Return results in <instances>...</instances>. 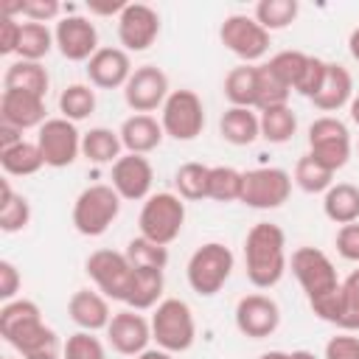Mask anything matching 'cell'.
<instances>
[{
	"mask_svg": "<svg viewBox=\"0 0 359 359\" xmlns=\"http://www.w3.org/2000/svg\"><path fill=\"white\" fill-rule=\"evenodd\" d=\"M289 266L286 258V236L272 222H258L250 227L244 238V272L255 289H272L280 283Z\"/></svg>",
	"mask_w": 359,
	"mask_h": 359,
	"instance_id": "cell-1",
	"label": "cell"
},
{
	"mask_svg": "<svg viewBox=\"0 0 359 359\" xmlns=\"http://www.w3.org/2000/svg\"><path fill=\"white\" fill-rule=\"evenodd\" d=\"M233 264H236V258H233L227 244L205 241L202 247L194 250V255L188 258V266H185V278H188L191 292H196L199 297H213L230 280Z\"/></svg>",
	"mask_w": 359,
	"mask_h": 359,
	"instance_id": "cell-2",
	"label": "cell"
},
{
	"mask_svg": "<svg viewBox=\"0 0 359 359\" xmlns=\"http://www.w3.org/2000/svg\"><path fill=\"white\" fill-rule=\"evenodd\" d=\"M118 213H121V196L115 194V188L107 182H95V185H87L76 196L70 219H73L76 233H81L87 238H98L109 230V224L118 219Z\"/></svg>",
	"mask_w": 359,
	"mask_h": 359,
	"instance_id": "cell-3",
	"label": "cell"
},
{
	"mask_svg": "<svg viewBox=\"0 0 359 359\" xmlns=\"http://www.w3.org/2000/svg\"><path fill=\"white\" fill-rule=\"evenodd\" d=\"M151 339L168 353H182L196 339V320L185 300L163 297L151 314Z\"/></svg>",
	"mask_w": 359,
	"mask_h": 359,
	"instance_id": "cell-4",
	"label": "cell"
},
{
	"mask_svg": "<svg viewBox=\"0 0 359 359\" xmlns=\"http://www.w3.org/2000/svg\"><path fill=\"white\" fill-rule=\"evenodd\" d=\"M182 224H185V199H180L171 191L151 194L143 202L140 216H137L140 236L149 241H157L163 247H168L182 233Z\"/></svg>",
	"mask_w": 359,
	"mask_h": 359,
	"instance_id": "cell-5",
	"label": "cell"
},
{
	"mask_svg": "<svg viewBox=\"0 0 359 359\" xmlns=\"http://www.w3.org/2000/svg\"><path fill=\"white\" fill-rule=\"evenodd\" d=\"M289 266H292V275L297 278L300 289L306 292L309 303L323 300L342 286L334 261L317 247H297L289 258Z\"/></svg>",
	"mask_w": 359,
	"mask_h": 359,
	"instance_id": "cell-6",
	"label": "cell"
},
{
	"mask_svg": "<svg viewBox=\"0 0 359 359\" xmlns=\"http://www.w3.org/2000/svg\"><path fill=\"white\" fill-rule=\"evenodd\" d=\"M309 154L328 171H339L351 160V132L337 115H323L309 123Z\"/></svg>",
	"mask_w": 359,
	"mask_h": 359,
	"instance_id": "cell-7",
	"label": "cell"
},
{
	"mask_svg": "<svg viewBox=\"0 0 359 359\" xmlns=\"http://www.w3.org/2000/svg\"><path fill=\"white\" fill-rule=\"evenodd\" d=\"M163 132L174 140H194L205 129V104L194 90H171L160 109Z\"/></svg>",
	"mask_w": 359,
	"mask_h": 359,
	"instance_id": "cell-8",
	"label": "cell"
},
{
	"mask_svg": "<svg viewBox=\"0 0 359 359\" xmlns=\"http://www.w3.org/2000/svg\"><path fill=\"white\" fill-rule=\"evenodd\" d=\"M292 196V174L278 165H261L244 171L241 202L255 210H275Z\"/></svg>",
	"mask_w": 359,
	"mask_h": 359,
	"instance_id": "cell-9",
	"label": "cell"
},
{
	"mask_svg": "<svg viewBox=\"0 0 359 359\" xmlns=\"http://www.w3.org/2000/svg\"><path fill=\"white\" fill-rule=\"evenodd\" d=\"M84 272L90 275V280L95 283V289L104 297L123 303L135 266L129 264L126 252H118V250H95V252L87 255Z\"/></svg>",
	"mask_w": 359,
	"mask_h": 359,
	"instance_id": "cell-10",
	"label": "cell"
},
{
	"mask_svg": "<svg viewBox=\"0 0 359 359\" xmlns=\"http://www.w3.org/2000/svg\"><path fill=\"white\" fill-rule=\"evenodd\" d=\"M219 39L244 65H255L269 50V31H264L255 22V17H247V14L224 17V22L219 25Z\"/></svg>",
	"mask_w": 359,
	"mask_h": 359,
	"instance_id": "cell-11",
	"label": "cell"
},
{
	"mask_svg": "<svg viewBox=\"0 0 359 359\" xmlns=\"http://www.w3.org/2000/svg\"><path fill=\"white\" fill-rule=\"evenodd\" d=\"M81 135L73 121L67 118H48L36 129V146L45 157V165L50 168H67L79 160L81 154Z\"/></svg>",
	"mask_w": 359,
	"mask_h": 359,
	"instance_id": "cell-12",
	"label": "cell"
},
{
	"mask_svg": "<svg viewBox=\"0 0 359 359\" xmlns=\"http://www.w3.org/2000/svg\"><path fill=\"white\" fill-rule=\"evenodd\" d=\"M168 93V76L157 65H140L123 87V101L135 115H151L154 109H163Z\"/></svg>",
	"mask_w": 359,
	"mask_h": 359,
	"instance_id": "cell-13",
	"label": "cell"
},
{
	"mask_svg": "<svg viewBox=\"0 0 359 359\" xmlns=\"http://www.w3.org/2000/svg\"><path fill=\"white\" fill-rule=\"evenodd\" d=\"M160 36V14L146 3H126L118 14V42L126 53H140Z\"/></svg>",
	"mask_w": 359,
	"mask_h": 359,
	"instance_id": "cell-14",
	"label": "cell"
},
{
	"mask_svg": "<svg viewBox=\"0 0 359 359\" xmlns=\"http://www.w3.org/2000/svg\"><path fill=\"white\" fill-rule=\"evenodd\" d=\"M151 182H154V168L146 154H121L112 163L109 171V185L115 194L126 202H146L151 196Z\"/></svg>",
	"mask_w": 359,
	"mask_h": 359,
	"instance_id": "cell-15",
	"label": "cell"
},
{
	"mask_svg": "<svg viewBox=\"0 0 359 359\" xmlns=\"http://www.w3.org/2000/svg\"><path fill=\"white\" fill-rule=\"evenodd\" d=\"M233 317H236V328L244 337H250V339H266L280 325V306L269 294L252 292V294H244L236 303V314Z\"/></svg>",
	"mask_w": 359,
	"mask_h": 359,
	"instance_id": "cell-16",
	"label": "cell"
},
{
	"mask_svg": "<svg viewBox=\"0 0 359 359\" xmlns=\"http://www.w3.org/2000/svg\"><path fill=\"white\" fill-rule=\"evenodd\" d=\"M53 39H56L59 53L67 62H90L95 56V50L101 48L98 45V28H95V22H90L81 14L62 17L56 22V28H53Z\"/></svg>",
	"mask_w": 359,
	"mask_h": 359,
	"instance_id": "cell-17",
	"label": "cell"
},
{
	"mask_svg": "<svg viewBox=\"0 0 359 359\" xmlns=\"http://www.w3.org/2000/svg\"><path fill=\"white\" fill-rule=\"evenodd\" d=\"M107 342L121 356H140L151 342V320H146L135 309L115 311L107 325Z\"/></svg>",
	"mask_w": 359,
	"mask_h": 359,
	"instance_id": "cell-18",
	"label": "cell"
},
{
	"mask_svg": "<svg viewBox=\"0 0 359 359\" xmlns=\"http://www.w3.org/2000/svg\"><path fill=\"white\" fill-rule=\"evenodd\" d=\"M132 59L123 48H98L87 62V79L98 90H123L132 76Z\"/></svg>",
	"mask_w": 359,
	"mask_h": 359,
	"instance_id": "cell-19",
	"label": "cell"
},
{
	"mask_svg": "<svg viewBox=\"0 0 359 359\" xmlns=\"http://www.w3.org/2000/svg\"><path fill=\"white\" fill-rule=\"evenodd\" d=\"M45 98L22 93V90H3L0 95V123H8L20 132L25 129H39L45 118Z\"/></svg>",
	"mask_w": 359,
	"mask_h": 359,
	"instance_id": "cell-20",
	"label": "cell"
},
{
	"mask_svg": "<svg viewBox=\"0 0 359 359\" xmlns=\"http://www.w3.org/2000/svg\"><path fill=\"white\" fill-rule=\"evenodd\" d=\"M67 314L79 325V331H107L112 311H109V297H104L98 289H79L67 300Z\"/></svg>",
	"mask_w": 359,
	"mask_h": 359,
	"instance_id": "cell-21",
	"label": "cell"
},
{
	"mask_svg": "<svg viewBox=\"0 0 359 359\" xmlns=\"http://www.w3.org/2000/svg\"><path fill=\"white\" fill-rule=\"evenodd\" d=\"M351 98H353V79H351L348 67L339 65V62H328L323 87H320V93L311 98V104H314L320 112H339L342 107L351 104Z\"/></svg>",
	"mask_w": 359,
	"mask_h": 359,
	"instance_id": "cell-22",
	"label": "cell"
},
{
	"mask_svg": "<svg viewBox=\"0 0 359 359\" xmlns=\"http://www.w3.org/2000/svg\"><path fill=\"white\" fill-rule=\"evenodd\" d=\"M118 135H121V143H123V149H126L129 154H149V151H154V149L163 143V137H165L163 123H160L154 115H129V118L121 123Z\"/></svg>",
	"mask_w": 359,
	"mask_h": 359,
	"instance_id": "cell-23",
	"label": "cell"
},
{
	"mask_svg": "<svg viewBox=\"0 0 359 359\" xmlns=\"http://www.w3.org/2000/svg\"><path fill=\"white\" fill-rule=\"evenodd\" d=\"M39 323H42V311L28 297H14V300L3 303V309H0V337L8 345Z\"/></svg>",
	"mask_w": 359,
	"mask_h": 359,
	"instance_id": "cell-24",
	"label": "cell"
},
{
	"mask_svg": "<svg viewBox=\"0 0 359 359\" xmlns=\"http://www.w3.org/2000/svg\"><path fill=\"white\" fill-rule=\"evenodd\" d=\"M219 135L230 146H250L261 137V121L247 107H227L219 118Z\"/></svg>",
	"mask_w": 359,
	"mask_h": 359,
	"instance_id": "cell-25",
	"label": "cell"
},
{
	"mask_svg": "<svg viewBox=\"0 0 359 359\" xmlns=\"http://www.w3.org/2000/svg\"><path fill=\"white\" fill-rule=\"evenodd\" d=\"M163 289H165L163 269H135L123 303L126 309H135V311L154 309L163 300Z\"/></svg>",
	"mask_w": 359,
	"mask_h": 359,
	"instance_id": "cell-26",
	"label": "cell"
},
{
	"mask_svg": "<svg viewBox=\"0 0 359 359\" xmlns=\"http://www.w3.org/2000/svg\"><path fill=\"white\" fill-rule=\"evenodd\" d=\"M11 348H14L22 359H59V356L65 353V342H62L59 334H56L50 325H45V323H39V325H34L31 331H25L22 337H17V339L11 342Z\"/></svg>",
	"mask_w": 359,
	"mask_h": 359,
	"instance_id": "cell-27",
	"label": "cell"
},
{
	"mask_svg": "<svg viewBox=\"0 0 359 359\" xmlns=\"http://www.w3.org/2000/svg\"><path fill=\"white\" fill-rule=\"evenodd\" d=\"M48 87H50V76L42 67V62L17 59L3 73V90H22V93H31V95L45 98L48 95Z\"/></svg>",
	"mask_w": 359,
	"mask_h": 359,
	"instance_id": "cell-28",
	"label": "cell"
},
{
	"mask_svg": "<svg viewBox=\"0 0 359 359\" xmlns=\"http://www.w3.org/2000/svg\"><path fill=\"white\" fill-rule=\"evenodd\" d=\"M323 213L339 227L359 222V188L353 182H334L323 194Z\"/></svg>",
	"mask_w": 359,
	"mask_h": 359,
	"instance_id": "cell-29",
	"label": "cell"
},
{
	"mask_svg": "<svg viewBox=\"0 0 359 359\" xmlns=\"http://www.w3.org/2000/svg\"><path fill=\"white\" fill-rule=\"evenodd\" d=\"M230 107H247L255 109L258 101V65H238L224 76L222 87Z\"/></svg>",
	"mask_w": 359,
	"mask_h": 359,
	"instance_id": "cell-30",
	"label": "cell"
},
{
	"mask_svg": "<svg viewBox=\"0 0 359 359\" xmlns=\"http://www.w3.org/2000/svg\"><path fill=\"white\" fill-rule=\"evenodd\" d=\"M123 151L121 135L107 126H93L81 135V157H87L95 165H112Z\"/></svg>",
	"mask_w": 359,
	"mask_h": 359,
	"instance_id": "cell-31",
	"label": "cell"
},
{
	"mask_svg": "<svg viewBox=\"0 0 359 359\" xmlns=\"http://www.w3.org/2000/svg\"><path fill=\"white\" fill-rule=\"evenodd\" d=\"M0 165H3L6 177H31L45 165V157L36 143L22 140V143L0 151Z\"/></svg>",
	"mask_w": 359,
	"mask_h": 359,
	"instance_id": "cell-32",
	"label": "cell"
},
{
	"mask_svg": "<svg viewBox=\"0 0 359 359\" xmlns=\"http://www.w3.org/2000/svg\"><path fill=\"white\" fill-rule=\"evenodd\" d=\"M0 188H3V196H0V230L3 233L25 230L28 222H31V202L22 194H17L8 180H3Z\"/></svg>",
	"mask_w": 359,
	"mask_h": 359,
	"instance_id": "cell-33",
	"label": "cell"
},
{
	"mask_svg": "<svg viewBox=\"0 0 359 359\" xmlns=\"http://www.w3.org/2000/svg\"><path fill=\"white\" fill-rule=\"evenodd\" d=\"M258 121H261V137L266 143H289L297 132V115L292 112L289 104L264 109Z\"/></svg>",
	"mask_w": 359,
	"mask_h": 359,
	"instance_id": "cell-34",
	"label": "cell"
},
{
	"mask_svg": "<svg viewBox=\"0 0 359 359\" xmlns=\"http://www.w3.org/2000/svg\"><path fill=\"white\" fill-rule=\"evenodd\" d=\"M300 14V3L297 0H261L255 3V22L264 28V31H283L289 28Z\"/></svg>",
	"mask_w": 359,
	"mask_h": 359,
	"instance_id": "cell-35",
	"label": "cell"
},
{
	"mask_svg": "<svg viewBox=\"0 0 359 359\" xmlns=\"http://www.w3.org/2000/svg\"><path fill=\"white\" fill-rule=\"evenodd\" d=\"M241 185H244V171L233 165H210L208 174V199L213 202H241Z\"/></svg>",
	"mask_w": 359,
	"mask_h": 359,
	"instance_id": "cell-36",
	"label": "cell"
},
{
	"mask_svg": "<svg viewBox=\"0 0 359 359\" xmlns=\"http://www.w3.org/2000/svg\"><path fill=\"white\" fill-rule=\"evenodd\" d=\"M56 39L53 31L45 22H22V34H20V48L17 56L25 62H42L50 50H53Z\"/></svg>",
	"mask_w": 359,
	"mask_h": 359,
	"instance_id": "cell-37",
	"label": "cell"
},
{
	"mask_svg": "<svg viewBox=\"0 0 359 359\" xmlns=\"http://www.w3.org/2000/svg\"><path fill=\"white\" fill-rule=\"evenodd\" d=\"M59 112L62 118L79 123L87 121L95 112V90L93 84H67L59 95Z\"/></svg>",
	"mask_w": 359,
	"mask_h": 359,
	"instance_id": "cell-38",
	"label": "cell"
},
{
	"mask_svg": "<svg viewBox=\"0 0 359 359\" xmlns=\"http://www.w3.org/2000/svg\"><path fill=\"white\" fill-rule=\"evenodd\" d=\"M292 182L306 191V194H325L331 185H334V171H328L325 165H320L309 151L294 163V171H292Z\"/></svg>",
	"mask_w": 359,
	"mask_h": 359,
	"instance_id": "cell-39",
	"label": "cell"
},
{
	"mask_svg": "<svg viewBox=\"0 0 359 359\" xmlns=\"http://www.w3.org/2000/svg\"><path fill=\"white\" fill-rule=\"evenodd\" d=\"M208 174H210V165L205 163H182L174 174L177 196L185 202L208 199Z\"/></svg>",
	"mask_w": 359,
	"mask_h": 359,
	"instance_id": "cell-40",
	"label": "cell"
},
{
	"mask_svg": "<svg viewBox=\"0 0 359 359\" xmlns=\"http://www.w3.org/2000/svg\"><path fill=\"white\" fill-rule=\"evenodd\" d=\"M123 252H126V258L135 269H165V264H168V247H163L157 241H149L143 236L129 238Z\"/></svg>",
	"mask_w": 359,
	"mask_h": 359,
	"instance_id": "cell-41",
	"label": "cell"
},
{
	"mask_svg": "<svg viewBox=\"0 0 359 359\" xmlns=\"http://www.w3.org/2000/svg\"><path fill=\"white\" fill-rule=\"evenodd\" d=\"M289 95H292V90L272 73V67L266 62L258 65V101H255V109L264 112L269 107H283V104H289Z\"/></svg>",
	"mask_w": 359,
	"mask_h": 359,
	"instance_id": "cell-42",
	"label": "cell"
},
{
	"mask_svg": "<svg viewBox=\"0 0 359 359\" xmlns=\"http://www.w3.org/2000/svg\"><path fill=\"white\" fill-rule=\"evenodd\" d=\"M266 65L272 67V73H275V76H278L289 90H294V87H297V81H300V79H303V73H306L309 53H303V50H280V53H275Z\"/></svg>",
	"mask_w": 359,
	"mask_h": 359,
	"instance_id": "cell-43",
	"label": "cell"
},
{
	"mask_svg": "<svg viewBox=\"0 0 359 359\" xmlns=\"http://www.w3.org/2000/svg\"><path fill=\"white\" fill-rule=\"evenodd\" d=\"M337 328H342V331H359V280L351 278V275L342 280V289H339Z\"/></svg>",
	"mask_w": 359,
	"mask_h": 359,
	"instance_id": "cell-44",
	"label": "cell"
},
{
	"mask_svg": "<svg viewBox=\"0 0 359 359\" xmlns=\"http://www.w3.org/2000/svg\"><path fill=\"white\" fill-rule=\"evenodd\" d=\"M62 359H107V351H104V345L95 334L76 331V334L67 337Z\"/></svg>",
	"mask_w": 359,
	"mask_h": 359,
	"instance_id": "cell-45",
	"label": "cell"
},
{
	"mask_svg": "<svg viewBox=\"0 0 359 359\" xmlns=\"http://www.w3.org/2000/svg\"><path fill=\"white\" fill-rule=\"evenodd\" d=\"M325 67H328V62H325V59H320V56H309L306 73H303V79L297 81L294 93H300L303 98H309V101H311V98L320 93V87H323V79H325Z\"/></svg>",
	"mask_w": 359,
	"mask_h": 359,
	"instance_id": "cell-46",
	"label": "cell"
},
{
	"mask_svg": "<svg viewBox=\"0 0 359 359\" xmlns=\"http://www.w3.org/2000/svg\"><path fill=\"white\" fill-rule=\"evenodd\" d=\"M323 359H359V337L351 331H342L325 342Z\"/></svg>",
	"mask_w": 359,
	"mask_h": 359,
	"instance_id": "cell-47",
	"label": "cell"
},
{
	"mask_svg": "<svg viewBox=\"0 0 359 359\" xmlns=\"http://www.w3.org/2000/svg\"><path fill=\"white\" fill-rule=\"evenodd\" d=\"M334 247L337 252L345 258V261H353L359 264V222H351V224H342L334 236Z\"/></svg>",
	"mask_w": 359,
	"mask_h": 359,
	"instance_id": "cell-48",
	"label": "cell"
},
{
	"mask_svg": "<svg viewBox=\"0 0 359 359\" xmlns=\"http://www.w3.org/2000/svg\"><path fill=\"white\" fill-rule=\"evenodd\" d=\"M62 14L59 0H25L22 3V17L28 22H50Z\"/></svg>",
	"mask_w": 359,
	"mask_h": 359,
	"instance_id": "cell-49",
	"label": "cell"
},
{
	"mask_svg": "<svg viewBox=\"0 0 359 359\" xmlns=\"http://www.w3.org/2000/svg\"><path fill=\"white\" fill-rule=\"evenodd\" d=\"M22 22L14 17H0V56H11L20 48Z\"/></svg>",
	"mask_w": 359,
	"mask_h": 359,
	"instance_id": "cell-50",
	"label": "cell"
},
{
	"mask_svg": "<svg viewBox=\"0 0 359 359\" xmlns=\"http://www.w3.org/2000/svg\"><path fill=\"white\" fill-rule=\"evenodd\" d=\"M20 286H22V275H20V269L11 264V261H0V300L3 303H8V300H14L17 297V292H20Z\"/></svg>",
	"mask_w": 359,
	"mask_h": 359,
	"instance_id": "cell-51",
	"label": "cell"
},
{
	"mask_svg": "<svg viewBox=\"0 0 359 359\" xmlns=\"http://www.w3.org/2000/svg\"><path fill=\"white\" fill-rule=\"evenodd\" d=\"M123 8H126L123 0H107V3H101V0H90V3H87V11L95 14V17H112V14H121Z\"/></svg>",
	"mask_w": 359,
	"mask_h": 359,
	"instance_id": "cell-52",
	"label": "cell"
},
{
	"mask_svg": "<svg viewBox=\"0 0 359 359\" xmlns=\"http://www.w3.org/2000/svg\"><path fill=\"white\" fill-rule=\"evenodd\" d=\"M22 140H25V137H22L20 129H14V126H8V123H0V151L17 146V143H22Z\"/></svg>",
	"mask_w": 359,
	"mask_h": 359,
	"instance_id": "cell-53",
	"label": "cell"
},
{
	"mask_svg": "<svg viewBox=\"0 0 359 359\" xmlns=\"http://www.w3.org/2000/svg\"><path fill=\"white\" fill-rule=\"evenodd\" d=\"M135 359H174V353H168V351H163V348H149V351H143V353L135 356Z\"/></svg>",
	"mask_w": 359,
	"mask_h": 359,
	"instance_id": "cell-54",
	"label": "cell"
},
{
	"mask_svg": "<svg viewBox=\"0 0 359 359\" xmlns=\"http://www.w3.org/2000/svg\"><path fill=\"white\" fill-rule=\"evenodd\" d=\"M348 50H351V56L359 62V25L351 31V36H348Z\"/></svg>",
	"mask_w": 359,
	"mask_h": 359,
	"instance_id": "cell-55",
	"label": "cell"
},
{
	"mask_svg": "<svg viewBox=\"0 0 359 359\" xmlns=\"http://www.w3.org/2000/svg\"><path fill=\"white\" fill-rule=\"evenodd\" d=\"M348 112H351V121L359 126V95H353V98H351V104H348Z\"/></svg>",
	"mask_w": 359,
	"mask_h": 359,
	"instance_id": "cell-56",
	"label": "cell"
},
{
	"mask_svg": "<svg viewBox=\"0 0 359 359\" xmlns=\"http://www.w3.org/2000/svg\"><path fill=\"white\" fill-rule=\"evenodd\" d=\"M258 359H292V353H286V351H266Z\"/></svg>",
	"mask_w": 359,
	"mask_h": 359,
	"instance_id": "cell-57",
	"label": "cell"
},
{
	"mask_svg": "<svg viewBox=\"0 0 359 359\" xmlns=\"http://www.w3.org/2000/svg\"><path fill=\"white\" fill-rule=\"evenodd\" d=\"M292 359H320V356H314L311 351H292Z\"/></svg>",
	"mask_w": 359,
	"mask_h": 359,
	"instance_id": "cell-58",
	"label": "cell"
},
{
	"mask_svg": "<svg viewBox=\"0 0 359 359\" xmlns=\"http://www.w3.org/2000/svg\"><path fill=\"white\" fill-rule=\"evenodd\" d=\"M351 278H356V280H359V266H356V269L351 272Z\"/></svg>",
	"mask_w": 359,
	"mask_h": 359,
	"instance_id": "cell-59",
	"label": "cell"
},
{
	"mask_svg": "<svg viewBox=\"0 0 359 359\" xmlns=\"http://www.w3.org/2000/svg\"><path fill=\"white\" fill-rule=\"evenodd\" d=\"M6 359H14V356H6Z\"/></svg>",
	"mask_w": 359,
	"mask_h": 359,
	"instance_id": "cell-60",
	"label": "cell"
},
{
	"mask_svg": "<svg viewBox=\"0 0 359 359\" xmlns=\"http://www.w3.org/2000/svg\"><path fill=\"white\" fill-rule=\"evenodd\" d=\"M356 151H359V146H356Z\"/></svg>",
	"mask_w": 359,
	"mask_h": 359,
	"instance_id": "cell-61",
	"label": "cell"
}]
</instances>
